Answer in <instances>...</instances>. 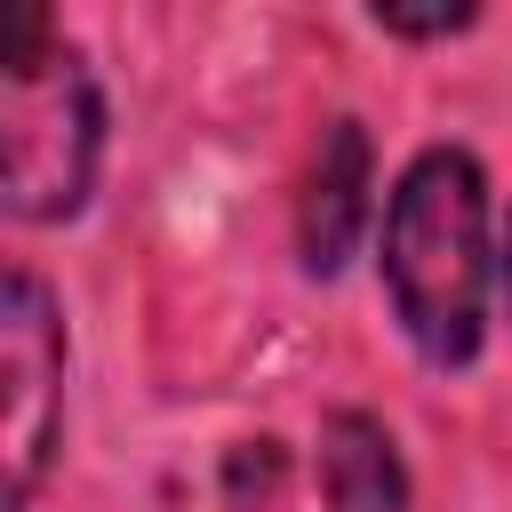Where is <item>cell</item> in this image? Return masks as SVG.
<instances>
[{"instance_id":"8","label":"cell","mask_w":512,"mask_h":512,"mask_svg":"<svg viewBox=\"0 0 512 512\" xmlns=\"http://www.w3.org/2000/svg\"><path fill=\"white\" fill-rule=\"evenodd\" d=\"M504 288H512V224H504Z\"/></svg>"},{"instance_id":"7","label":"cell","mask_w":512,"mask_h":512,"mask_svg":"<svg viewBox=\"0 0 512 512\" xmlns=\"http://www.w3.org/2000/svg\"><path fill=\"white\" fill-rule=\"evenodd\" d=\"M376 24H384V32H464L472 8H424V16H408V8H376Z\"/></svg>"},{"instance_id":"5","label":"cell","mask_w":512,"mask_h":512,"mask_svg":"<svg viewBox=\"0 0 512 512\" xmlns=\"http://www.w3.org/2000/svg\"><path fill=\"white\" fill-rule=\"evenodd\" d=\"M320 496L328 512H408V472L376 416L336 408L320 424Z\"/></svg>"},{"instance_id":"2","label":"cell","mask_w":512,"mask_h":512,"mask_svg":"<svg viewBox=\"0 0 512 512\" xmlns=\"http://www.w3.org/2000/svg\"><path fill=\"white\" fill-rule=\"evenodd\" d=\"M96 80L88 64L48 32L40 8H16L0 32V168H8V208L24 224L72 216L96 184Z\"/></svg>"},{"instance_id":"3","label":"cell","mask_w":512,"mask_h":512,"mask_svg":"<svg viewBox=\"0 0 512 512\" xmlns=\"http://www.w3.org/2000/svg\"><path fill=\"white\" fill-rule=\"evenodd\" d=\"M0 384V512H24L64 432V320L32 272H8L0 296Z\"/></svg>"},{"instance_id":"4","label":"cell","mask_w":512,"mask_h":512,"mask_svg":"<svg viewBox=\"0 0 512 512\" xmlns=\"http://www.w3.org/2000/svg\"><path fill=\"white\" fill-rule=\"evenodd\" d=\"M360 224H368V136H360V120H328L312 184H304V264L328 280L352 256Z\"/></svg>"},{"instance_id":"1","label":"cell","mask_w":512,"mask_h":512,"mask_svg":"<svg viewBox=\"0 0 512 512\" xmlns=\"http://www.w3.org/2000/svg\"><path fill=\"white\" fill-rule=\"evenodd\" d=\"M384 280L424 360L464 368L488 328V184L480 160L432 144L408 160L384 208Z\"/></svg>"},{"instance_id":"6","label":"cell","mask_w":512,"mask_h":512,"mask_svg":"<svg viewBox=\"0 0 512 512\" xmlns=\"http://www.w3.org/2000/svg\"><path fill=\"white\" fill-rule=\"evenodd\" d=\"M224 488H232V504H248V488H256V496H272V488H280V448H272V440H248V448H232V464H224Z\"/></svg>"}]
</instances>
